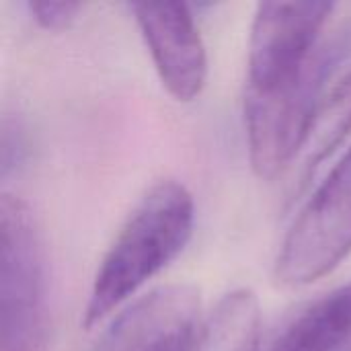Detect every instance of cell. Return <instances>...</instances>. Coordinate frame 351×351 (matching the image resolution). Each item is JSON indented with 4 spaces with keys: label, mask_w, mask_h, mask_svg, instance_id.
Instances as JSON below:
<instances>
[{
    "label": "cell",
    "mask_w": 351,
    "mask_h": 351,
    "mask_svg": "<svg viewBox=\"0 0 351 351\" xmlns=\"http://www.w3.org/2000/svg\"><path fill=\"white\" fill-rule=\"evenodd\" d=\"M195 222L185 185L165 179L136 204L105 253L84 308L82 325H99L148 280L160 274L189 243Z\"/></svg>",
    "instance_id": "1"
},
{
    "label": "cell",
    "mask_w": 351,
    "mask_h": 351,
    "mask_svg": "<svg viewBox=\"0 0 351 351\" xmlns=\"http://www.w3.org/2000/svg\"><path fill=\"white\" fill-rule=\"evenodd\" d=\"M47 290L43 243L31 208L0 199V351H45Z\"/></svg>",
    "instance_id": "2"
},
{
    "label": "cell",
    "mask_w": 351,
    "mask_h": 351,
    "mask_svg": "<svg viewBox=\"0 0 351 351\" xmlns=\"http://www.w3.org/2000/svg\"><path fill=\"white\" fill-rule=\"evenodd\" d=\"M333 45L323 43L296 78L265 90H245V130L249 160L257 177H278L304 148L321 90L333 64Z\"/></svg>",
    "instance_id": "3"
},
{
    "label": "cell",
    "mask_w": 351,
    "mask_h": 351,
    "mask_svg": "<svg viewBox=\"0 0 351 351\" xmlns=\"http://www.w3.org/2000/svg\"><path fill=\"white\" fill-rule=\"evenodd\" d=\"M351 255V146L286 232L276 280L290 288L319 282Z\"/></svg>",
    "instance_id": "4"
},
{
    "label": "cell",
    "mask_w": 351,
    "mask_h": 351,
    "mask_svg": "<svg viewBox=\"0 0 351 351\" xmlns=\"http://www.w3.org/2000/svg\"><path fill=\"white\" fill-rule=\"evenodd\" d=\"M331 2H261L251 25L247 88L265 90L302 74L323 47Z\"/></svg>",
    "instance_id": "5"
},
{
    "label": "cell",
    "mask_w": 351,
    "mask_h": 351,
    "mask_svg": "<svg viewBox=\"0 0 351 351\" xmlns=\"http://www.w3.org/2000/svg\"><path fill=\"white\" fill-rule=\"evenodd\" d=\"M204 319L202 298L193 286H160L128 306L95 351H185Z\"/></svg>",
    "instance_id": "6"
},
{
    "label": "cell",
    "mask_w": 351,
    "mask_h": 351,
    "mask_svg": "<svg viewBox=\"0 0 351 351\" xmlns=\"http://www.w3.org/2000/svg\"><path fill=\"white\" fill-rule=\"evenodd\" d=\"M132 10L162 86L177 101H193L208 80V53L189 6L140 2Z\"/></svg>",
    "instance_id": "7"
},
{
    "label": "cell",
    "mask_w": 351,
    "mask_h": 351,
    "mask_svg": "<svg viewBox=\"0 0 351 351\" xmlns=\"http://www.w3.org/2000/svg\"><path fill=\"white\" fill-rule=\"evenodd\" d=\"M351 337V284L292 317L257 351H335Z\"/></svg>",
    "instance_id": "8"
},
{
    "label": "cell",
    "mask_w": 351,
    "mask_h": 351,
    "mask_svg": "<svg viewBox=\"0 0 351 351\" xmlns=\"http://www.w3.org/2000/svg\"><path fill=\"white\" fill-rule=\"evenodd\" d=\"M259 319L257 296L251 290H234L204 319L185 351H257Z\"/></svg>",
    "instance_id": "9"
},
{
    "label": "cell",
    "mask_w": 351,
    "mask_h": 351,
    "mask_svg": "<svg viewBox=\"0 0 351 351\" xmlns=\"http://www.w3.org/2000/svg\"><path fill=\"white\" fill-rule=\"evenodd\" d=\"M351 134V68L321 97L306 142L304 169L311 175L327 156H331Z\"/></svg>",
    "instance_id": "10"
},
{
    "label": "cell",
    "mask_w": 351,
    "mask_h": 351,
    "mask_svg": "<svg viewBox=\"0 0 351 351\" xmlns=\"http://www.w3.org/2000/svg\"><path fill=\"white\" fill-rule=\"evenodd\" d=\"M35 23L47 31H58L68 27L82 10L80 2H53V0H33L27 4Z\"/></svg>",
    "instance_id": "11"
}]
</instances>
